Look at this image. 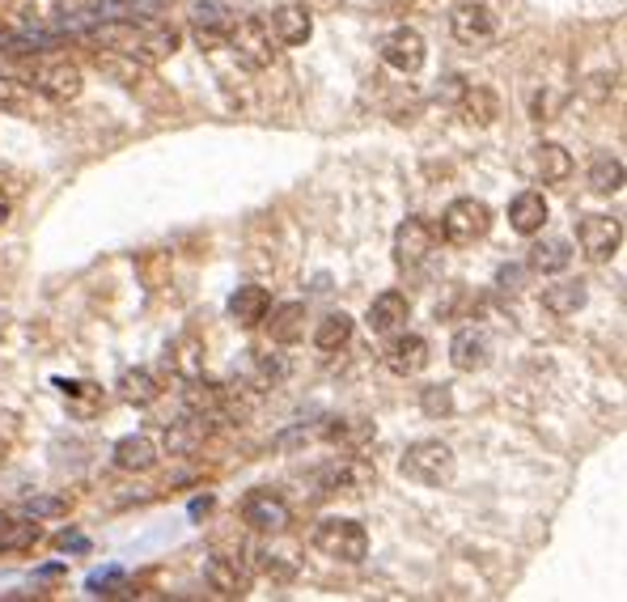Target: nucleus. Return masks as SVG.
Listing matches in <instances>:
<instances>
[{"label":"nucleus","mask_w":627,"mask_h":602,"mask_svg":"<svg viewBox=\"0 0 627 602\" xmlns=\"http://www.w3.org/2000/svg\"><path fill=\"white\" fill-rule=\"evenodd\" d=\"M94 64L102 68V73L106 77H115L119 85H123V90H140V85H145V81H153L149 73H145V68H140V60L136 56H128V51H94Z\"/></svg>","instance_id":"nucleus-22"},{"label":"nucleus","mask_w":627,"mask_h":602,"mask_svg":"<svg viewBox=\"0 0 627 602\" xmlns=\"http://www.w3.org/2000/svg\"><path fill=\"white\" fill-rule=\"evenodd\" d=\"M547 217H551V212H547L543 191H517V196L509 200V229H513V234H522V238L543 234Z\"/></svg>","instance_id":"nucleus-18"},{"label":"nucleus","mask_w":627,"mask_h":602,"mask_svg":"<svg viewBox=\"0 0 627 602\" xmlns=\"http://www.w3.org/2000/svg\"><path fill=\"white\" fill-rule=\"evenodd\" d=\"M56 547H60V552H68V547H73V552H85V535H77V530H73V535H68V530H64V535L56 539Z\"/></svg>","instance_id":"nucleus-40"},{"label":"nucleus","mask_w":627,"mask_h":602,"mask_svg":"<svg viewBox=\"0 0 627 602\" xmlns=\"http://www.w3.org/2000/svg\"><path fill=\"white\" fill-rule=\"evenodd\" d=\"M589 301V289H585V280H555V285L543 289V310L555 314V318H572L581 306Z\"/></svg>","instance_id":"nucleus-25"},{"label":"nucleus","mask_w":627,"mask_h":602,"mask_svg":"<svg viewBox=\"0 0 627 602\" xmlns=\"http://www.w3.org/2000/svg\"><path fill=\"white\" fill-rule=\"evenodd\" d=\"M450 34H454L462 47H488V43H496L500 26H496V13H492L488 5H479V0H467V5H458V9L450 13Z\"/></svg>","instance_id":"nucleus-11"},{"label":"nucleus","mask_w":627,"mask_h":602,"mask_svg":"<svg viewBox=\"0 0 627 602\" xmlns=\"http://www.w3.org/2000/svg\"><path fill=\"white\" fill-rule=\"evenodd\" d=\"M310 539L322 556H331L339 564H365L369 556V530L352 518H322Z\"/></svg>","instance_id":"nucleus-2"},{"label":"nucleus","mask_w":627,"mask_h":602,"mask_svg":"<svg viewBox=\"0 0 627 602\" xmlns=\"http://www.w3.org/2000/svg\"><path fill=\"white\" fill-rule=\"evenodd\" d=\"M242 374H246V386H255V391H276V386L289 378V361H284L280 352H255Z\"/></svg>","instance_id":"nucleus-26"},{"label":"nucleus","mask_w":627,"mask_h":602,"mask_svg":"<svg viewBox=\"0 0 627 602\" xmlns=\"http://www.w3.org/2000/svg\"><path fill=\"white\" fill-rule=\"evenodd\" d=\"M178 47H183V30H178V26H166V22H140V34H136L132 56H136L140 64H161V60H170Z\"/></svg>","instance_id":"nucleus-15"},{"label":"nucleus","mask_w":627,"mask_h":602,"mask_svg":"<svg viewBox=\"0 0 627 602\" xmlns=\"http://www.w3.org/2000/svg\"><path fill=\"white\" fill-rule=\"evenodd\" d=\"M378 56L386 68H394V73H403V77H416L424 60H428V43H424V34L420 30H411V26H394L382 47H378Z\"/></svg>","instance_id":"nucleus-8"},{"label":"nucleus","mask_w":627,"mask_h":602,"mask_svg":"<svg viewBox=\"0 0 627 602\" xmlns=\"http://www.w3.org/2000/svg\"><path fill=\"white\" fill-rule=\"evenodd\" d=\"M208 420H212V416H200V412H191L187 420H178L174 429H166V450H170V454H191V450L208 437V429H212Z\"/></svg>","instance_id":"nucleus-30"},{"label":"nucleus","mask_w":627,"mask_h":602,"mask_svg":"<svg viewBox=\"0 0 627 602\" xmlns=\"http://www.w3.org/2000/svg\"><path fill=\"white\" fill-rule=\"evenodd\" d=\"M208 509H212V501H208V497H204V501H195V505H191V513H195V518H204V513H208Z\"/></svg>","instance_id":"nucleus-44"},{"label":"nucleus","mask_w":627,"mask_h":602,"mask_svg":"<svg viewBox=\"0 0 627 602\" xmlns=\"http://www.w3.org/2000/svg\"><path fill=\"white\" fill-rule=\"evenodd\" d=\"M115 391L123 403H132V407H149L157 395H161V386H157V374L145 365H136V369H123L119 382H115Z\"/></svg>","instance_id":"nucleus-27"},{"label":"nucleus","mask_w":627,"mask_h":602,"mask_svg":"<svg viewBox=\"0 0 627 602\" xmlns=\"http://www.w3.org/2000/svg\"><path fill=\"white\" fill-rule=\"evenodd\" d=\"M488 229H492V208L475 196H462L454 204H445L441 212V238L450 246H475L479 238H488Z\"/></svg>","instance_id":"nucleus-5"},{"label":"nucleus","mask_w":627,"mask_h":602,"mask_svg":"<svg viewBox=\"0 0 627 602\" xmlns=\"http://www.w3.org/2000/svg\"><path fill=\"white\" fill-rule=\"evenodd\" d=\"M348 340H352V314L331 310V314H322V318H318V327H314V348H322V352H339Z\"/></svg>","instance_id":"nucleus-31"},{"label":"nucleus","mask_w":627,"mask_h":602,"mask_svg":"<svg viewBox=\"0 0 627 602\" xmlns=\"http://www.w3.org/2000/svg\"><path fill=\"white\" fill-rule=\"evenodd\" d=\"M225 47L234 51V60L242 68H250V73H263V68L276 64V34L263 17H242V22H234Z\"/></svg>","instance_id":"nucleus-3"},{"label":"nucleus","mask_w":627,"mask_h":602,"mask_svg":"<svg viewBox=\"0 0 627 602\" xmlns=\"http://www.w3.org/2000/svg\"><path fill=\"white\" fill-rule=\"evenodd\" d=\"M9 217H13V204H9L5 191H0V225H9Z\"/></svg>","instance_id":"nucleus-43"},{"label":"nucleus","mask_w":627,"mask_h":602,"mask_svg":"<svg viewBox=\"0 0 627 602\" xmlns=\"http://www.w3.org/2000/svg\"><path fill=\"white\" fill-rule=\"evenodd\" d=\"M242 522L255 530V535H280L293 522V505L272 488H255L242 497Z\"/></svg>","instance_id":"nucleus-7"},{"label":"nucleus","mask_w":627,"mask_h":602,"mask_svg":"<svg viewBox=\"0 0 627 602\" xmlns=\"http://www.w3.org/2000/svg\"><path fill=\"white\" fill-rule=\"evenodd\" d=\"M17 509H22V518H30V522H47V518H64L68 501L64 497H26Z\"/></svg>","instance_id":"nucleus-37"},{"label":"nucleus","mask_w":627,"mask_h":602,"mask_svg":"<svg viewBox=\"0 0 627 602\" xmlns=\"http://www.w3.org/2000/svg\"><path fill=\"white\" fill-rule=\"evenodd\" d=\"M530 166L539 174V183H564L572 174V157L564 145H555V140H543V145H534L530 153Z\"/></svg>","instance_id":"nucleus-28"},{"label":"nucleus","mask_w":627,"mask_h":602,"mask_svg":"<svg viewBox=\"0 0 627 602\" xmlns=\"http://www.w3.org/2000/svg\"><path fill=\"white\" fill-rule=\"evenodd\" d=\"M492 361V335L483 327H462L450 340V365L458 374H479L483 365Z\"/></svg>","instance_id":"nucleus-14"},{"label":"nucleus","mask_w":627,"mask_h":602,"mask_svg":"<svg viewBox=\"0 0 627 602\" xmlns=\"http://www.w3.org/2000/svg\"><path fill=\"white\" fill-rule=\"evenodd\" d=\"M85 590L94 594V598H102V594H119L123 590V573L119 569H106V573H94L85 581Z\"/></svg>","instance_id":"nucleus-39"},{"label":"nucleus","mask_w":627,"mask_h":602,"mask_svg":"<svg viewBox=\"0 0 627 602\" xmlns=\"http://www.w3.org/2000/svg\"><path fill=\"white\" fill-rule=\"evenodd\" d=\"M420 407H424V416H450L454 412V395H450V386H424L420 391Z\"/></svg>","instance_id":"nucleus-38"},{"label":"nucleus","mask_w":627,"mask_h":602,"mask_svg":"<svg viewBox=\"0 0 627 602\" xmlns=\"http://www.w3.org/2000/svg\"><path fill=\"white\" fill-rule=\"evenodd\" d=\"M407 314H411V301L399 293V289H386L369 301V310H365V327L373 335H394V331H403L407 323Z\"/></svg>","instance_id":"nucleus-16"},{"label":"nucleus","mask_w":627,"mask_h":602,"mask_svg":"<svg viewBox=\"0 0 627 602\" xmlns=\"http://www.w3.org/2000/svg\"><path fill=\"white\" fill-rule=\"evenodd\" d=\"M577 242L594 263L615 259L619 246H623V221L611 217V212H589V217H581V225H577Z\"/></svg>","instance_id":"nucleus-9"},{"label":"nucleus","mask_w":627,"mask_h":602,"mask_svg":"<svg viewBox=\"0 0 627 602\" xmlns=\"http://www.w3.org/2000/svg\"><path fill=\"white\" fill-rule=\"evenodd\" d=\"M272 34H276L280 47H301V43H310V34H314L310 9L297 5V0H289V5H276V9H272Z\"/></svg>","instance_id":"nucleus-17"},{"label":"nucleus","mask_w":627,"mask_h":602,"mask_svg":"<svg viewBox=\"0 0 627 602\" xmlns=\"http://www.w3.org/2000/svg\"><path fill=\"white\" fill-rule=\"evenodd\" d=\"M250 564L238 560V556H212L204 564V581H208V590H217L221 598H246L250 594Z\"/></svg>","instance_id":"nucleus-13"},{"label":"nucleus","mask_w":627,"mask_h":602,"mask_svg":"<svg viewBox=\"0 0 627 602\" xmlns=\"http://www.w3.org/2000/svg\"><path fill=\"white\" fill-rule=\"evenodd\" d=\"M132 5V17H140V13H157V9H166L170 0H128Z\"/></svg>","instance_id":"nucleus-41"},{"label":"nucleus","mask_w":627,"mask_h":602,"mask_svg":"<svg viewBox=\"0 0 627 602\" xmlns=\"http://www.w3.org/2000/svg\"><path fill=\"white\" fill-rule=\"evenodd\" d=\"M428 361H433V352H428V340H424V335H416V331H407V335L394 331L386 352H382V365L390 369L394 378H416V374H424V369H428Z\"/></svg>","instance_id":"nucleus-12"},{"label":"nucleus","mask_w":627,"mask_h":602,"mask_svg":"<svg viewBox=\"0 0 627 602\" xmlns=\"http://www.w3.org/2000/svg\"><path fill=\"white\" fill-rule=\"evenodd\" d=\"M589 187L598 191V196H611V191L623 187V162L611 153H598L594 166H589Z\"/></svg>","instance_id":"nucleus-35"},{"label":"nucleus","mask_w":627,"mask_h":602,"mask_svg":"<svg viewBox=\"0 0 627 602\" xmlns=\"http://www.w3.org/2000/svg\"><path fill=\"white\" fill-rule=\"evenodd\" d=\"M238 22V13L229 0H195L191 5V30H217L229 34V26Z\"/></svg>","instance_id":"nucleus-29"},{"label":"nucleus","mask_w":627,"mask_h":602,"mask_svg":"<svg viewBox=\"0 0 627 602\" xmlns=\"http://www.w3.org/2000/svg\"><path fill=\"white\" fill-rule=\"evenodd\" d=\"M34 90H39L47 102H77L85 90V73L77 60L68 56H47V60H34Z\"/></svg>","instance_id":"nucleus-6"},{"label":"nucleus","mask_w":627,"mask_h":602,"mask_svg":"<svg viewBox=\"0 0 627 602\" xmlns=\"http://www.w3.org/2000/svg\"><path fill=\"white\" fill-rule=\"evenodd\" d=\"M34 111V90L22 81V77H13V73H0V115H30Z\"/></svg>","instance_id":"nucleus-33"},{"label":"nucleus","mask_w":627,"mask_h":602,"mask_svg":"<svg viewBox=\"0 0 627 602\" xmlns=\"http://www.w3.org/2000/svg\"><path fill=\"white\" fill-rule=\"evenodd\" d=\"M39 543V522H13L5 509H0V552H26V547Z\"/></svg>","instance_id":"nucleus-34"},{"label":"nucleus","mask_w":627,"mask_h":602,"mask_svg":"<svg viewBox=\"0 0 627 602\" xmlns=\"http://www.w3.org/2000/svg\"><path fill=\"white\" fill-rule=\"evenodd\" d=\"M327 497H361L365 488L378 484V467L369 458H335V463L318 475Z\"/></svg>","instance_id":"nucleus-10"},{"label":"nucleus","mask_w":627,"mask_h":602,"mask_svg":"<svg viewBox=\"0 0 627 602\" xmlns=\"http://www.w3.org/2000/svg\"><path fill=\"white\" fill-rule=\"evenodd\" d=\"M530 272H539V276H560L568 263H572V242L568 238H539L530 246Z\"/></svg>","instance_id":"nucleus-24"},{"label":"nucleus","mask_w":627,"mask_h":602,"mask_svg":"<svg viewBox=\"0 0 627 602\" xmlns=\"http://www.w3.org/2000/svg\"><path fill=\"white\" fill-rule=\"evenodd\" d=\"M157 458H161L157 441L145 437V433H132V437H119V441H115V467H119V471H128V475H145V471H153V467H157Z\"/></svg>","instance_id":"nucleus-20"},{"label":"nucleus","mask_w":627,"mask_h":602,"mask_svg":"<svg viewBox=\"0 0 627 602\" xmlns=\"http://www.w3.org/2000/svg\"><path fill=\"white\" fill-rule=\"evenodd\" d=\"M272 318H263L267 323V335H272V344H297L301 335H306V301H284V306L267 310Z\"/></svg>","instance_id":"nucleus-21"},{"label":"nucleus","mask_w":627,"mask_h":602,"mask_svg":"<svg viewBox=\"0 0 627 602\" xmlns=\"http://www.w3.org/2000/svg\"><path fill=\"white\" fill-rule=\"evenodd\" d=\"M166 365L174 378H200L204 374V340H195V335H178V340H170L166 348Z\"/></svg>","instance_id":"nucleus-23"},{"label":"nucleus","mask_w":627,"mask_h":602,"mask_svg":"<svg viewBox=\"0 0 627 602\" xmlns=\"http://www.w3.org/2000/svg\"><path fill=\"white\" fill-rule=\"evenodd\" d=\"M399 475L411 484H420V488H450L454 475H458V458L441 437H420L403 450Z\"/></svg>","instance_id":"nucleus-1"},{"label":"nucleus","mask_w":627,"mask_h":602,"mask_svg":"<svg viewBox=\"0 0 627 602\" xmlns=\"http://www.w3.org/2000/svg\"><path fill=\"white\" fill-rule=\"evenodd\" d=\"M462 115L471 123H479V128H488V123H496V115H500V98L488 90V85H467V90H462Z\"/></svg>","instance_id":"nucleus-32"},{"label":"nucleus","mask_w":627,"mask_h":602,"mask_svg":"<svg viewBox=\"0 0 627 602\" xmlns=\"http://www.w3.org/2000/svg\"><path fill=\"white\" fill-rule=\"evenodd\" d=\"M267 310H272V293H267L263 285H238L234 297H229V318H234L242 331L263 327Z\"/></svg>","instance_id":"nucleus-19"},{"label":"nucleus","mask_w":627,"mask_h":602,"mask_svg":"<svg viewBox=\"0 0 627 602\" xmlns=\"http://www.w3.org/2000/svg\"><path fill=\"white\" fill-rule=\"evenodd\" d=\"M250 573H263V577H272V581H293L297 577V564L284 560L280 552H272V547H255V552H250Z\"/></svg>","instance_id":"nucleus-36"},{"label":"nucleus","mask_w":627,"mask_h":602,"mask_svg":"<svg viewBox=\"0 0 627 602\" xmlns=\"http://www.w3.org/2000/svg\"><path fill=\"white\" fill-rule=\"evenodd\" d=\"M433 255H437V229L420 217L399 221V229H394V263H399V272L416 280L433 263Z\"/></svg>","instance_id":"nucleus-4"},{"label":"nucleus","mask_w":627,"mask_h":602,"mask_svg":"<svg viewBox=\"0 0 627 602\" xmlns=\"http://www.w3.org/2000/svg\"><path fill=\"white\" fill-rule=\"evenodd\" d=\"M500 289H517V280H522V268H500Z\"/></svg>","instance_id":"nucleus-42"}]
</instances>
